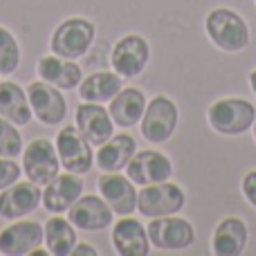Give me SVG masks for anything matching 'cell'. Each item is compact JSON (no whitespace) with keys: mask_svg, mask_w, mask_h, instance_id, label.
<instances>
[{"mask_svg":"<svg viewBox=\"0 0 256 256\" xmlns=\"http://www.w3.org/2000/svg\"><path fill=\"white\" fill-rule=\"evenodd\" d=\"M178 122H180L178 106L168 97L158 94L146 106L144 117L140 122V128L146 142H150V144H164V142H168L173 137Z\"/></svg>","mask_w":256,"mask_h":256,"instance_id":"4","label":"cell"},{"mask_svg":"<svg viewBox=\"0 0 256 256\" xmlns=\"http://www.w3.org/2000/svg\"><path fill=\"white\" fill-rule=\"evenodd\" d=\"M254 140H256V122H254Z\"/></svg>","mask_w":256,"mask_h":256,"instance_id":"32","label":"cell"},{"mask_svg":"<svg viewBox=\"0 0 256 256\" xmlns=\"http://www.w3.org/2000/svg\"><path fill=\"white\" fill-rule=\"evenodd\" d=\"M122 88H124V81L117 72H94L79 84V94L84 102L106 104L115 94H120Z\"/></svg>","mask_w":256,"mask_h":256,"instance_id":"24","label":"cell"},{"mask_svg":"<svg viewBox=\"0 0 256 256\" xmlns=\"http://www.w3.org/2000/svg\"><path fill=\"white\" fill-rule=\"evenodd\" d=\"M148 240L153 248L162 250V252H182V250L191 248L196 240V230L189 220L180 216H162V218H150L148 227Z\"/></svg>","mask_w":256,"mask_h":256,"instance_id":"5","label":"cell"},{"mask_svg":"<svg viewBox=\"0 0 256 256\" xmlns=\"http://www.w3.org/2000/svg\"><path fill=\"white\" fill-rule=\"evenodd\" d=\"M27 99H30V104H32L34 115L38 117L45 126H56L66 120L68 104L56 86L48 84V81H43V79L34 81V84H30V88H27Z\"/></svg>","mask_w":256,"mask_h":256,"instance_id":"10","label":"cell"},{"mask_svg":"<svg viewBox=\"0 0 256 256\" xmlns=\"http://www.w3.org/2000/svg\"><path fill=\"white\" fill-rule=\"evenodd\" d=\"M38 76L48 84L56 86L58 90H74L84 81V72L81 66H76L70 58H61L56 54L52 56H43L38 61Z\"/></svg>","mask_w":256,"mask_h":256,"instance_id":"21","label":"cell"},{"mask_svg":"<svg viewBox=\"0 0 256 256\" xmlns=\"http://www.w3.org/2000/svg\"><path fill=\"white\" fill-rule=\"evenodd\" d=\"M56 153L61 160V166L70 173L84 176L92 168L94 164V153L92 144L81 135L76 126H66L56 135Z\"/></svg>","mask_w":256,"mask_h":256,"instance_id":"8","label":"cell"},{"mask_svg":"<svg viewBox=\"0 0 256 256\" xmlns=\"http://www.w3.org/2000/svg\"><path fill=\"white\" fill-rule=\"evenodd\" d=\"M22 150V137L16 124L0 117V158H16Z\"/></svg>","mask_w":256,"mask_h":256,"instance_id":"27","label":"cell"},{"mask_svg":"<svg viewBox=\"0 0 256 256\" xmlns=\"http://www.w3.org/2000/svg\"><path fill=\"white\" fill-rule=\"evenodd\" d=\"M32 104L27 99V92L14 81L0 84V117L9 120L16 126H27L32 122Z\"/></svg>","mask_w":256,"mask_h":256,"instance_id":"23","label":"cell"},{"mask_svg":"<svg viewBox=\"0 0 256 256\" xmlns=\"http://www.w3.org/2000/svg\"><path fill=\"white\" fill-rule=\"evenodd\" d=\"M112 209L102 196H81L70 209L68 220L84 232H104L112 225Z\"/></svg>","mask_w":256,"mask_h":256,"instance_id":"11","label":"cell"},{"mask_svg":"<svg viewBox=\"0 0 256 256\" xmlns=\"http://www.w3.org/2000/svg\"><path fill=\"white\" fill-rule=\"evenodd\" d=\"M209 38L222 52H243L250 45V27L236 12L227 7H218L207 14L204 20Z\"/></svg>","mask_w":256,"mask_h":256,"instance_id":"1","label":"cell"},{"mask_svg":"<svg viewBox=\"0 0 256 256\" xmlns=\"http://www.w3.org/2000/svg\"><path fill=\"white\" fill-rule=\"evenodd\" d=\"M126 171H128V178L135 184L148 186V184L166 182L173 176V164L160 150H140V153L132 155Z\"/></svg>","mask_w":256,"mask_h":256,"instance_id":"12","label":"cell"},{"mask_svg":"<svg viewBox=\"0 0 256 256\" xmlns=\"http://www.w3.org/2000/svg\"><path fill=\"white\" fill-rule=\"evenodd\" d=\"M99 194L110 204V209L120 216H130L137 209V189L130 178L122 173H104L99 178Z\"/></svg>","mask_w":256,"mask_h":256,"instance_id":"16","label":"cell"},{"mask_svg":"<svg viewBox=\"0 0 256 256\" xmlns=\"http://www.w3.org/2000/svg\"><path fill=\"white\" fill-rule=\"evenodd\" d=\"M240 186H243V196L248 198V202L256 209V171L245 173L243 184H240Z\"/></svg>","mask_w":256,"mask_h":256,"instance_id":"29","label":"cell"},{"mask_svg":"<svg viewBox=\"0 0 256 256\" xmlns=\"http://www.w3.org/2000/svg\"><path fill=\"white\" fill-rule=\"evenodd\" d=\"M250 86H252V90H254V94H256V70L250 74Z\"/></svg>","mask_w":256,"mask_h":256,"instance_id":"31","label":"cell"},{"mask_svg":"<svg viewBox=\"0 0 256 256\" xmlns=\"http://www.w3.org/2000/svg\"><path fill=\"white\" fill-rule=\"evenodd\" d=\"M209 126L225 137H236L248 132L256 122V108L248 99H220L212 104L207 112Z\"/></svg>","mask_w":256,"mask_h":256,"instance_id":"2","label":"cell"},{"mask_svg":"<svg viewBox=\"0 0 256 256\" xmlns=\"http://www.w3.org/2000/svg\"><path fill=\"white\" fill-rule=\"evenodd\" d=\"M150 58V48L146 43L144 36L140 34H128L122 40H117V45L112 48L110 63L112 70L124 79H135L146 70Z\"/></svg>","mask_w":256,"mask_h":256,"instance_id":"9","label":"cell"},{"mask_svg":"<svg viewBox=\"0 0 256 256\" xmlns=\"http://www.w3.org/2000/svg\"><path fill=\"white\" fill-rule=\"evenodd\" d=\"M186 202L184 191L173 182L148 184L137 194V212L144 218H162L178 214Z\"/></svg>","mask_w":256,"mask_h":256,"instance_id":"6","label":"cell"},{"mask_svg":"<svg viewBox=\"0 0 256 256\" xmlns=\"http://www.w3.org/2000/svg\"><path fill=\"white\" fill-rule=\"evenodd\" d=\"M146 110V99L144 92L137 88H122L120 94L110 99V117L117 126L122 128H132L140 124Z\"/></svg>","mask_w":256,"mask_h":256,"instance_id":"22","label":"cell"},{"mask_svg":"<svg viewBox=\"0 0 256 256\" xmlns=\"http://www.w3.org/2000/svg\"><path fill=\"white\" fill-rule=\"evenodd\" d=\"M74 256H94L97 254V250L92 248V245H88V243H76V248H74V252H72Z\"/></svg>","mask_w":256,"mask_h":256,"instance_id":"30","label":"cell"},{"mask_svg":"<svg viewBox=\"0 0 256 256\" xmlns=\"http://www.w3.org/2000/svg\"><path fill=\"white\" fill-rule=\"evenodd\" d=\"M40 202H43L40 186L34 184L32 180H18L16 184L2 189V194H0V216L7 220H18V218L36 212Z\"/></svg>","mask_w":256,"mask_h":256,"instance_id":"13","label":"cell"},{"mask_svg":"<svg viewBox=\"0 0 256 256\" xmlns=\"http://www.w3.org/2000/svg\"><path fill=\"white\" fill-rule=\"evenodd\" d=\"M58 171H61V160L52 142L34 140L32 144H27V148L22 150V173L27 176V180L45 186L58 176Z\"/></svg>","mask_w":256,"mask_h":256,"instance_id":"7","label":"cell"},{"mask_svg":"<svg viewBox=\"0 0 256 256\" xmlns=\"http://www.w3.org/2000/svg\"><path fill=\"white\" fill-rule=\"evenodd\" d=\"M76 128L92 146H102L115 135V122L102 104L86 102L76 108Z\"/></svg>","mask_w":256,"mask_h":256,"instance_id":"15","label":"cell"},{"mask_svg":"<svg viewBox=\"0 0 256 256\" xmlns=\"http://www.w3.org/2000/svg\"><path fill=\"white\" fill-rule=\"evenodd\" d=\"M45 240V227L32 220H20L0 232V254L4 256H27Z\"/></svg>","mask_w":256,"mask_h":256,"instance_id":"14","label":"cell"},{"mask_svg":"<svg viewBox=\"0 0 256 256\" xmlns=\"http://www.w3.org/2000/svg\"><path fill=\"white\" fill-rule=\"evenodd\" d=\"M112 245L120 256H148L150 240L148 232L137 218L122 216V220L112 227Z\"/></svg>","mask_w":256,"mask_h":256,"instance_id":"18","label":"cell"},{"mask_svg":"<svg viewBox=\"0 0 256 256\" xmlns=\"http://www.w3.org/2000/svg\"><path fill=\"white\" fill-rule=\"evenodd\" d=\"M94 43V25L88 18H68L61 25L54 30L52 40H50V48L56 56L61 58H76L86 56L88 50Z\"/></svg>","mask_w":256,"mask_h":256,"instance_id":"3","label":"cell"},{"mask_svg":"<svg viewBox=\"0 0 256 256\" xmlns=\"http://www.w3.org/2000/svg\"><path fill=\"white\" fill-rule=\"evenodd\" d=\"M20 180V166L12 158H0V191Z\"/></svg>","mask_w":256,"mask_h":256,"instance_id":"28","label":"cell"},{"mask_svg":"<svg viewBox=\"0 0 256 256\" xmlns=\"http://www.w3.org/2000/svg\"><path fill=\"white\" fill-rule=\"evenodd\" d=\"M135 153H137V142L126 132H120V135H112L106 144L99 146L97 155H94V164L104 173L122 171V168L128 166V162L132 160Z\"/></svg>","mask_w":256,"mask_h":256,"instance_id":"20","label":"cell"},{"mask_svg":"<svg viewBox=\"0 0 256 256\" xmlns=\"http://www.w3.org/2000/svg\"><path fill=\"white\" fill-rule=\"evenodd\" d=\"M84 196V178L76 173H61L43 191V207L50 214H66Z\"/></svg>","mask_w":256,"mask_h":256,"instance_id":"17","label":"cell"},{"mask_svg":"<svg viewBox=\"0 0 256 256\" xmlns=\"http://www.w3.org/2000/svg\"><path fill=\"white\" fill-rule=\"evenodd\" d=\"M20 66V48L14 34L0 27V76H9Z\"/></svg>","mask_w":256,"mask_h":256,"instance_id":"26","label":"cell"},{"mask_svg":"<svg viewBox=\"0 0 256 256\" xmlns=\"http://www.w3.org/2000/svg\"><path fill=\"white\" fill-rule=\"evenodd\" d=\"M248 238H250L248 225L236 216H227L218 222L216 232H214L212 250L216 256H238L243 254Z\"/></svg>","mask_w":256,"mask_h":256,"instance_id":"19","label":"cell"},{"mask_svg":"<svg viewBox=\"0 0 256 256\" xmlns=\"http://www.w3.org/2000/svg\"><path fill=\"white\" fill-rule=\"evenodd\" d=\"M76 227L61 214H54L45 222V245L54 256H70L76 248Z\"/></svg>","mask_w":256,"mask_h":256,"instance_id":"25","label":"cell"}]
</instances>
